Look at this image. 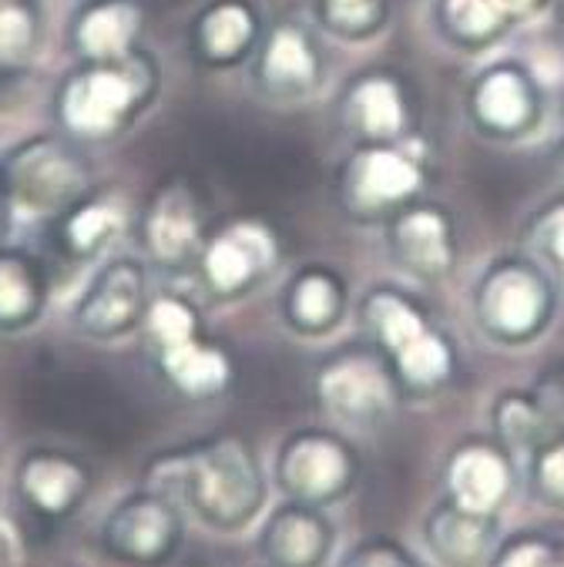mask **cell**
<instances>
[{"label":"cell","mask_w":564,"mask_h":567,"mask_svg":"<svg viewBox=\"0 0 564 567\" xmlns=\"http://www.w3.org/2000/svg\"><path fill=\"white\" fill-rule=\"evenodd\" d=\"M48 306V272L38 256L0 243V332L31 329Z\"/></svg>","instance_id":"13"},{"label":"cell","mask_w":564,"mask_h":567,"mask_svg":"<svg viewBox=\"0 0 564 567\" xmlns=\"http://www.w3.org/2000/svg\"><path fill=\"white\" fill-rule=\"evenodd\" d=\"M413 185H417V172L400 155L373 152L363 165V195L370 198H400Z\"/></svg>","instance_id":"27"},{"label":"cell","mask_w":564,"mask_h":567,"mask_svg":"<svg viewBox=\"0 0 564 567\" xmlns=\"http://www.w3.org/2000/svg\"><path fill=\"white\" fill-rule=\"evenodd\" d=\"M148 329L158 347H172V343H182V339L195 336V316L178 299H158L148 309Z\"/></svg>","instance_id":"29"},{"label":"cell","mask_w":564,"mask_h":567,"mask_svg":"<svg viewBox=\"0 0 564 567\" xmlns=\"http://www.w3.org/2000/svg\"><path fill=\"white\" fill-rule=\"evenodd\" d=\"M266 64H269V74L279 81H299V78H309V71H312V58H309L306 44L289 31L276 34Z\"/></svg>","instance_id":"31"},{"label":"cell","mask_w":564,"mask_h":567,"mask_svg":"<svg viewBox=\"0 0 564 567\" xmlns=\"http://www.w3.org/2000/svg\"><path fill=\"white\" fill-rule=\"evenodd\" d=\"M400 249L410 262H417L423 269H440L447 262L443 221L433 212H413L400 225Z\"/></svg>","instance_id":"23"},{"label":"cell","mask_w":564,"mask_h":567,"mask_svg":"<svg viewBox=\"0 0 564 567\" xmlns=\"http://www.w3.org/2000/svg\"><path fill=\"white\" fill-rule=\"evenodd\" d=\"M14 484L28 511L48 520H64L88 501L91 467L68 450L34 446L21 457Z\"/></svg>","instance_id":"6"},{"label":"cell","mask_w":564,"mask_h":567,"mask_svg":"<svg viewBox=\"0 0 564 567\" xmlns=\"http://www.w3.org/2000/svg\"><path fill=\"white\" fill-rule=\"evenodd\" d=\"M527 484L537 504L564 511V433H554L527 457Z\"/></svg>","instance_id":"22"},{"label":"cell","mask_w":564,"mask_h":567,"mask_svg":"<svg viewBox=\"0 0 564 567\" xmlns=\"http://www.w3.org/2000/svg\"><path fill=\"white\" fill-rule=\"evenodd\" d=\"M360 115L370 132H393L400 125V101L387 81H370L360 87Z\"/></svg>","instance_id":"30"},{"label":"cell","mask_w":564,"mask_h":567,"mask_svg":"<svg viewBox=\"0 0 564 567\" xmlns=\"http://www.w3.org/2000/svg\"><path fill=\"white\" fill-rule=\"evenodd\" d=\"M498 433L501 440L507 443L511 453H517V457H531V453L551 440L554 433L547 430V413L537 410L531 400L524 396H504L498 403Z\"/></svg>","instance_id":"20"},{"label":"cell","mask_w":564,"mask_h":567,"mask_svg":"<svg viewBox=\"0 0 564 567\" xmlns=\"http://www.w3.org/2000/svg\"><path fill=\"white\" fill-rule=\"evenodd\" d=\"M336 4H360V0H336Z\"/></svg>","instance_id":"38"},{"label":"cell","mask_w":564,"mask_h":567,"mask_svg":"<svg viewBox=\"0 0 564 567\" xmlns=\"http://www.w3.org/2000/svg\"><path fill=\"white\" fill-rule=\"evenodd\" d=\"M397 360H400L403 377H407L410 383H417V386H430V383L443 380L447 370H450V353H447V347L440 343L437 336H430L427 329H423L417 339H410V343H407L403 350H397Z\"/></svg>","instance_id":"25"},{"label":"cell","mask_w":564,"mask_h":567,"mask_svg":"<svg viewBox=\"0 0 564 567\" xmlns=\"http://www.w3.org/2000/svg\"><path fill=\"white\" fill-rule=\"evenodd\" d=\"M0 178H4L14 218L58 221L88 195L91 165L78 142L64 132L31 135L0 155Z\"/></svg>","instance_id":"3"},{"label":"cell","mask_w":564,"mask_h":567,"mask_svg":"<svg viewBox=\"0 0 564 567\" xmlns=\"http://www.w3.org/2000/svg\"><path fill=\"white\" fill-rule=\"evenodd\" d=\"M44 21L38 0H0V84L24 74L41 48Z\"/></svg>","instance_id":"16"},{"label":"cell","mask_w":564,"mask_h":567,"mask_svg":"<svg viewBox=\"0 0 564 567\" xmlns=\"http://www.w3.org/2000/svg\"><path fill=\"white\" fill-rule=\"evenodd\" d=\"M162 370L185 396H215L229 383V363L212 347H202L195 336L162 347Z\"/></svg>","instance_id":"17"},{"label":"cell","mask_w":564,"mask_h":567,"mask_svg":"<svg viewBox=\"0 0 564 567\" xmlns=\"http://www.w3.org/2000/svg\"><path fill=\"white\" fill-rule=\"evenodd\" d=\"M263 252H269L266 246V236L263 233H249V229H239L233 236H222L208 256H205V272L215 286L222 289H236L243 286L253 269H256V256L263 259Z\"/></svg>","instance_id":"19"},{"label":"cell","mask_w":564,"mask_h":567,"mask_svg":"<svg viewBox=\"0 0 564 567\" xmlns=\"http://www.w3.org/2000/svg\"><path fill=\"white\" fill-rule=\"evenodd\" d=\"M11 530L4 527V524H0V564H8V557H11Z\"/></svg>","instance_id":"36"},{"label":"cell","mask_w":564,"mask_h":567,"mask_svg":"<svg viewBox=\"0 0 564 567\" xmlns=\"http://www.w3.org/2000/svg\"><path fill=\"white\" fill-rule=\"evenodd\" d=\"M256 547L269 567H326L336 554V524L322 507L286 497L266 514Z\"/></svg>","instance_id":"8"},{"label":"cell","mask_w":564,"mask_h":567,"mask_svg":"<svg viewBox=\"0 0 564 567\" xmlns=\"http://www.w3.org/2000/svg\"><path fill=\"white\" fill-rule=\"evenodd\" d=\"M488 567H564V537L547 530H517L501 537Z\"/></svg>","instance_id":"21"},{"label":"cell","mask_w":564,"mask_h":567,"mask_svg":"<svg viewBox=\"0 0 564 567\" xmlns=\"http://www.w3.org/2000/svg\"><path fill=\"white\" fill-rule=\"evenodd\" d=\"M514 487L507 453L491 443H468L447 464V497L471 511L498 514Z\"/></svg>","instance_id":"11"},{"label":"cell","mask_w":564,"mask_h":567,"mask_svg":"<svg viewBox=\"0 0 564 567\" xmlns=\"http://www.w3.org/2000/svg\"><path fill=\"white\" fill-rule=\"evenodd\" d=\"M11 218H14V208H11V202H8V192H4V178H0V239H4V233H8Z\"/></svg>","instance_id":"35"},{"label":"cell","mask_w":564,"mask_h":567,"mask_svg":"<svg viewBox=\"0 0 564 567\" xmlns=\"http://www.w3.org/2000/svg\"><path fill=\"white\" fill-rule=\"evenodd\" d=\"M554 252H557V259L564 262V215H561L557 225H554Z\"/></svg>","instance_id":"37"},{"label":"cell","mask_w":564,"mask_h":567,"mask_svg":"<svg viewBox=\"0 0 564 567\" xmlns=\"http://www.w3.org/2000/svg\"><path fill=\"white\" fill-rule=\"evenodd\" d=\"M420 540L440 567H488L501 544V517L443 497L427 511Z\"/></svg>","instance_id":"7"},{"label":"cell","mask_w":564,"mask_h":567,"mask_svg":"<svg viewBox=\"0 0 564 567\" xmlns=\"http://www.w3.org/2000/svg\"><path fill=\"white\" fill-rule=\"evenodd\" d=\"M517 4H527V0H517Z\"/></svg>","instance_id":"39"},{"label":"cell","mask_w":564,"mask_h":567,"mask_svg":"<svg viewBox=\"0 0 564 567\" xmlns=\"http://www.w3.org/2000/svg\"><path fill=\"white\" fill-rule=\"evenodd\" d=\"M293 306H296V316H299L302 322L319 326L322 319L332 316V309H336V292H332V286H329L326 279H302V286L296 289Z\"/></svg>","instance_id":"33"},{"label":"cell","mask_w":564,"mask_h":567,"mask_svg":"<svg viewBox=\"0 0 564 567\" xmlns=\"http://www.w3.org/2000/svg\"><path fill=\"white\" fill-rule=\"evenodd\" d=\"M155 84L139 54L122 61H81L54 91V122L78 145L107 142L132 125Z\"/></svg>","instance_id":"2"},{"label":"cell","mask_w":564,"mask_h":567,"mask_svg":"<svg viewBox=\"0 0 564 567\" xmlns=\"http://www.w3.org/2000/svg\"><path fill=\"white\" fill-rule=\"evenodd\" d=\"M340 567H420V560L403 540L390 534H373V537L357 540L347 550Z\"/></svg>","instance_id":"28"},{"label":"cell","mask_w":564,"mask_h":567,"mask_svg":"<svg viewBox=\"0 0 564 567\" xmlns=\"http://www.w3.org/2000/svg\"><path fill=\"white\" fill-rule=\"evenodd\" d=\"M122 229H125L122 202L111 195H91V192L54 221L58 249L74 262H88L101 256L122 236Z\"/></svg>","instance_id":"14"},{"label":"cell","mask_w":564,"mask_h":567,"mask_svg":"<svg viewBox=\"0 0 564 567\" xmlns=\"http://www.w3.org/2000/svg\"><path fill=\"white\" fill-rule=\"evenodd\" d=\"M145 316V269L135 259L107 262L74 306V326L91 339H119Z\"/></svg>","instance_id":"9"},{"label":"cell","mask_w":564,"mask_h":567,"mask_svg":"<svg viewBox=\"0 0 564 567\" xmlns=\"http://www.w3.org/2000/svg\"><path fill=\"white\" fill-rule=\"evenodd\" d=\"M353 450L332 433H296L279 446L276 481L289 501L312 507L340 504L357 484Z\"/></svg>","instance_id":"5"},{"label":"cell","mask_w":564,"mask_h":567,"mask_svg":"<svg viewBox=\"0 0 564 567\" xmlns=\"http://www.w3.org/2000/svg\"><path fill=\"white\" fill-rule=\"evenodd\" d=\"M478 107L481 115L491 122V125H501V128H514L524 111H527V97H524V87L514 74L501 71V74H491L478 94Z\"/></svg>","instance_id":"24"},{"label":"cell","mask_w":564,"mask_h":567,"mask_svg":"<svg viewBox=\"0 0 564 567\" xmlns=\"http://www.w3.org/2000/svg\"><path fill=\"white\" fill-rule=\"evenodd\" d=\"M501 11L494 0H450V21L464 34H484L498 24Z\"/></svg>","instance_id":"34"},{"label":"cell","mask_w":564,"mask_h":567,"mask_svg":"<svg viewBox=\"0 0 564 567\" xmlns=\"http://www.w3.org/2000/svg\"><path fill=\"white\" fill-rule=\"evenodd\" d=\"M198 239V208L185 185L162 188L145 212V246L158 262H178Z\"/></svg>","instance_id":"15"},{"label":"cell","mask_w":564,"mask_h":567,"mask_svg":"<svg viewBox=\"0 0 564 567\" xmlns=\"http://www.w3.org/2000/svg\"><path fill=\"white\" fill-rule=\"evenodd\" d=\"M249 41V18L243 8H215L202 21V48L212 58H233Z\"/></svg>","instance_id":"26"},{"label":"cell","mask_w":564,"mask_h":567,"mask_svg":"<svg viewBox=\"0 0 564 567\" xmlns=\"http://www.w3.org/2000/svg\"><path fill=\"white\" fill-rule=\"evenodd\" d=\"M488 316L504 332H527L541 316V286L524 272H501L484 296Z\"/></svg>","instance_id":"18"},{"label":"cell","mask_w":564,"mask_h":567,"mask_svg":"<svg viewBox=\"0 0 564 567\" xmlns=\"http://www.w3.org/2000/svg\"><path fill=\"white\" fill-rule=\"evenodd\" d=\"M101 550L125 567H165L185 544V511L162 491L142 487L101 520Z\"/></svg>","instance_id":"4"},{"label":"cell","mask_w":564,"mask_h":567,"mask_svg":"<svg viewBox=\"0 0 564 567\" xmlns=\"http://www.w3.org/2000/svg\"><path fill=\"white\" fill-rule=\"evenodd\" d=\"M142 31V8L135 0H91L71 21V48L81 61H122Z\"/></svg>","instance_id":"12"},{"label":"cell","mask_w":564,"mask_h":567,"mask_svg":"<svg viewBox=\"0 0 564 567\" xmlns=\"http://www.w3.org/2000/svg\"><path fill=\"white\" fill-rule=\"evenodd\" d=\"M319 396L332 416L353 426H373L393 410V390L380 367L367 360L336 363L319 380Z\"/></svg>","instance_id":"10"},{"label":"cell","mask_w":564,"mask_h":567,"mask_svg":"<svg viewBox=\"0 0 564 567\" xmlns=\"http://www.w3.org/2000/svg\"><path fill=\"white\" fill-rule=\"evenodd\" d=\"M145 487L168 494L215 534L249 530L266 507V477L239 436H212L158 453L145 471Z\"/></svg>","instance_id":"1"},{"label":"cell","mask_w":564,"mask_h":567,"mask_svg":"<svg viewBox=\"0 0 564 567\" xmlns=\"http://www.w3.org/2000/svg\"><path fill=\"white\" fill-rule=\"evenodd\" d=\"M380 332H383V343L397 353L410 343V339H417L423 332V322L403 302L383 299L380 302Z\"/></svg>","instance_id":"32"}]
</instances>
